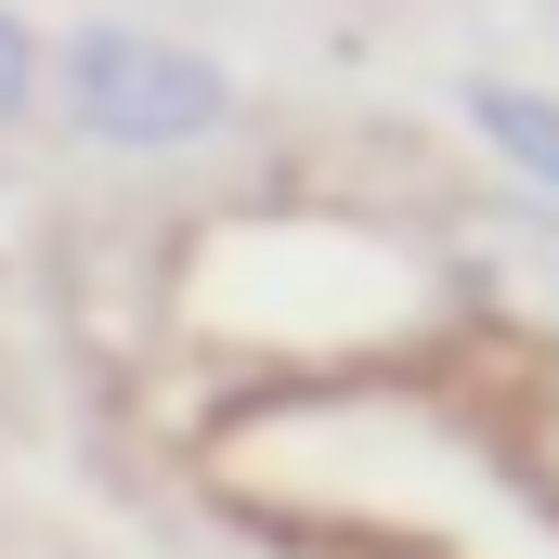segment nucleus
<instances>
[{"instance_id": "f257e3e1", "label": "nucleus", "mask_w": 559, "mask_h": 559, "mask_svg": "<svg viewBox=\"0 0 559 559\" xmlns=\"http://www.w3.org/2000/svg\"><path fill=\"white\" fill-rule=\"evenodd\" d=\"M222 105H235V79L209 66V52H169V39H131V26H92V39H66V118L92 143H195L222 131Z\"/></svg>"}, {"instance_id": "7ed1b4c3", "label": "nucleus", "mask_w": 559, "mask_h": 559, "mask_svg": "<svg viewBox=\"0 0 559 559\" xmlns=\"http://www.w3.org/2000/svg\"><path fill=\"white\" fill-rule=\"evenodd\" d=\"M468 131L508 143V169H534V182L559 195V105H547V92H521V79H468Z\"/></svg>"}, {"instance_id": "20e7f679", "label": "nucleus", "mask_w": 559, "mask_h": 559, "mask_svg": "<svg viewBox=\"0 0 559 559\" xmlns=\"http://www.w3.org/2000/svg\"><path fill=\"white\" fill-rule=\"evenodd\" d=\"M26 79H39V39H26V26H13V13H0V131H13V118H26Z\"/></svg>"}, {"instance_id": "f03ea898", "label": "nucleus", "mask_w": 559, "mask_h": 559, "mask_svg": "<svg viewBox=\"0 0 559 559\" xmlns=\"http://www.w3.org/2000/svg\"><path fill=\"white\" fill-rule=\"evenodd\" d=\"M468 286L495 312H521V325L559 338V222H481L468 235Z\"/></svg>"}]
</instances>
